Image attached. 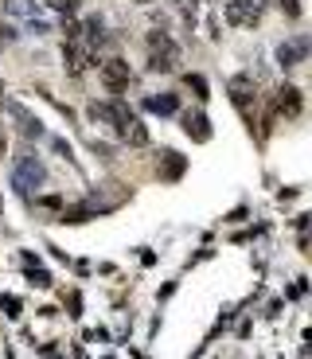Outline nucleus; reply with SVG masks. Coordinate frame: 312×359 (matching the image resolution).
<instances>
[{
  "mask_svg": "<svg viewBox=\"0 0 312 359\" xmlns=\"http://www.w3.org/2000/svg\"><path fill=\"white\" fill-rule=\"evenodd\" d=\"M265 12V0H226V20L231 24H258Z\"/></svg>",
  "mask_w": 312,
  "mask_h": 359,
  "instance_id": "2",
  "label": "nucleus"
},
{
  "mask_svg": "<svg viewBox=\"0 0 312 359\" xmlns=\"http://www.w3.org/2000/svg\"><path fill=\"white\" fill-rule=\"evenodd\" d=\"M231 102L242 110V118L250 121V110H254V82H250V74H234L231 79Z\"/></svg>",
  "mask_w": 312,
  "mask_h": 359,
  "instance_id": "3",
  "label": "nucleus"
},
{
  "mask_svg": "<svg viewBox=\"0 0 312 359\" xmlns=\"http://www.w3.org/2000/svg\"><path fill=\"white\" fill-rule=\"evenodd\" d=\"M148 47H153V55H180V51H176V43L168 40L164 31H148Z\"/></svg>",
  "mask_w": 312,
  "mask_h": 359,
  "instance_id": "13",
  "label": "nucleus"
},
{
  "mask_svg": "<svg viewBox=\"0 0 312 359\" xmlns=\"http://www.w3.org/2000/svg\"><path fill=\"white\" fill-rule=\"evenodd\" d=\"M117 133H121V141H125V145H148V129L141 125V118H129Z\"/></svg>",
  "mask_w": 312,
  "mask_h": 359,
  "instance_id": "11",
  "label": "nucleus"
},
{
  "mask_svg": "<svg viewBox=\"0 0 312 359\" xmlns=\"http://www.w3.org/2000/svg\"><path fill=\"white\" fill-rule=\"evenodd\" d=\"M304 55H309V40H289V43L277 47V63H281V67H297Z\"/></svg>",
  "mask_w": 312,
  "mask_h": 359,
  "instance_id": "9",
  "label": "nucleus"
},
{
  "mask_svg": "<svg viewBox=\"0 0 312 359\" xmlns=\"http://www.w3.org/2000/svg\"><path fill=\"white\" fill-rule=\"evenodd\" d=\"M51 8L55 12H75V0H51Z\"/></svg>",
  "mask_w": 312,
  "mask_h": 359,
  "instance_id": "19",
  "label": "nucleus"
},
{
  "mask_svg": "<svg viewBox=\"0 0 312 359\" xmlns=\"http://www.w3.org/2000/svg\"><path fill=\"white\" fill-rule=\"evenodd\" d=\"M31 285H36V289H47V285H51V278L43 273V269H36V273H31Z\"/></svg>",
  "mask_w": 312,
  "mask_h": 359,
  "instance_id": "17",
  "label": "nucleus"
},
{
  "mask_svg": "<svg viewBox=\"0 0 312 359\" xmlns=\"http://www.w3.org/2000/svg\"><path fill=\"white\" fill-rule=\"evenodd\" d=\"M0 305L8 309V317H16V312H20V301L16 297H0Z\"/></svg>",
  "mask_w": 312,
  "mask_h": 359,
  "instance_id": "18",
  "label": "nucleus"
},
{
  "mask_svg": "<svg viewBox=\"0 0 312 359\" xmlns=\"http://www.w3.org/2000/svg\"><path fill=\"white\" fill-rule=\"evenodd\" d=\"M136 4H148V0H136Z\"/></svg>",
  "mask_w": 312,
  "mask_h": 359,
  "instance_id": "21",
  "label": "nucleus"
},
{
  "mask_svg": "<svg viewBox=\"0 0 312 359\" xmlns=\"http://www.w3.org/2000/svg\"><path fill=\"white\" fill-rule=\"evenodd\" d=\"M180 129H184L192 141H199V145H207V141H211V121H207L203 110H187L184 118H180Z\"/></svg>",
  "mask_w": 312,
  "mask_h": 359,
  "instance_id": "5",
  "label": "nucleus"
},
{
  "mask_svg": "<svg viewBox=\"0 0 312 359\" xmlns=\"http://www.w3.org/2000/svg\"><path fill=\"white\" fill-rule=\"evenodd\" d=\"M184 82L195 90V98H211V94H207V79H203V74H187Z\"/></svg>",
  "mask_w": 312,
  "mask_h": 359,
  "instance_id": "15",
  "label": "nucleus"
},
{
  "mask_svg": "<svg viewBox=\"0 0 312 359\" xmlns=\"http://www.w3.org/2000/svg\"><path fill=\"white\" fill-rule=\"evenodd\" d=\"M277 110H281V113H301V90H297V86H281V90H277Z\"/></svg>",
  "mask_w": 312,
  "mask_h": 359,
  "instance_id": "12",
  "label": "nucleus"
},
{
  "mask_svg": "<svg viewBox=\"0 0 312 359\" xmlns=\"http://www.w3.org/2000/svg\"><path fill=\"white\" fill-rule=\"evenodd\" d=\"M184 172H187V157H180V152H172V149H164L160 157H156V176L160 180L172 184V180H180Z\"/></svg>",
  "mask_w": 312,
  "mask_h": 359,
  "instance_id": "6",
  "label": "nucleus"
},
{
  "mask_svg": "<svg viewBox=\"0 0 312 359\" xmlns=\"http://www.w3.org/2000/svg\"><path fill=\"white\" fill-rule=\"evenodd\" d=\"M12 40H16V28H12V24H4V20H0V51L8 47Z\"/></svg>",
  "mask_w": 312,
  "mask_h": 359,
  "instance_id": "16",
  "label": "nucleus"
},
{
  "mask_svg": "<svg viewBox=\"0 0 312 359\" xmlns=\"http://www.w3.org/2000/svg\"><path fill=\"white\" fill-rule=\"evenodd\" d=\"M43 180H47V168H43L31 152H24V157L16 160V172H12V188H16L20 196H28V191L43 188Z\"/></svg>",
  "mask_w": 312,
  "mask_h": 359,
  "instance_id": "1",
  "label": "nucleus"
},
{
  "mask_svg": "<svg viewBox=\"0 0 312 359\" xmlns=\"http://www.w3.org/2000/svg\"><path fill=\"white\" fill-rule=\"evenodd\" d=\"M8 113H12V121H16L20 137H28V141H39V137H43V125H39V118H36V113H28L20 102H8Z\"/></svg>",
  "mask_w": 312,
  "mask_h": 359,
  "instance_id": "4",
  "label": "nucleus"
},
{
  "mask_svg": "<svg viewBox=\"0 0 312 359\" xmlns=\"http://www.w3.org/2000/svg\"><path fill=\"white\" fill-rule=\"evenodd\" d=\"M90 63H94V51H90L86 43L70 40V43H67V70H70V74H82Z\"/></svg>",
  "mask_w": 312,
  "mask_h": 359,
  "instance_id": "8",
  "label": "nucleus"
},
{
  "mask_svg": "<svg viewBox=\"0 0 312 359\" xmlns=\"http://www.w3.org/2000/svg\"><path fill=\"white\" fill-rule=\"evenodd\" d=\"M102 82H106V90H125L129 63L125 59H106V63H102Z\"/></svg>",
  "mask_w": 312,
  "mask_h": 359,
  "instance_id": "7",
  "label": "nucleus"
},
{
  "mask_svg": "<svg viewBox=\"0 0 312 359\" xmlns=\"http://www.w3.org/2000/svg\"><path fill=\"white\" fill-rule=\"evenodd\" d=\"M176 59H180V55H153V59H148V70H153V74H168V70L176 67Z\"/></svg>",
  "mask_w": 312,
  "mask_h": 359,
  "instance_id": "14",
  "label": "nucleus"
},
{
  "mask_svg": "<svg viewBox=\"0 0 312 359\" xmlns=\"http://www.w3.org/2000/svg\"><path fill=\"white\" fill-rule=\"evenodd\" d=\"M141 106H145L148 113H176L180 110V98H176V94H148Z\"/></svg>",
  "mask_w": 312,
  "mask_h": 359,
  "instance_id": "10",
  "label": "nucleus"
},
{
  "mask_svg": "<svg viewBox=\"0 0 312 359\" xmlns=\"http://www.w3.org/2000/svg\"><path fill=\"white\" fill-rule=\"evenodd\" d=\"M281 8L289 12V16H301V8H297V0H281Z\"/></svg>",
  "mask_w": 312,
  "mask_h": 359,
  "instance_id": "20",
  "label": "nucleus"
}]
</instances>
